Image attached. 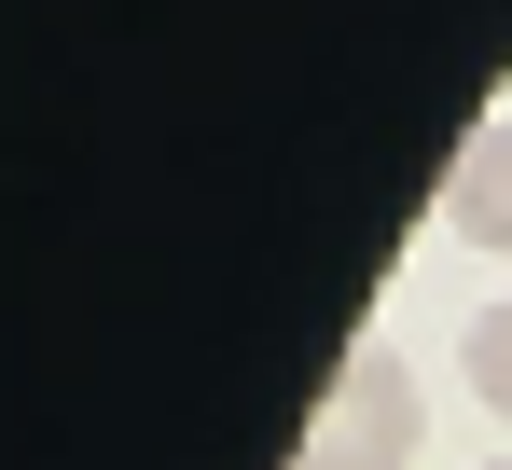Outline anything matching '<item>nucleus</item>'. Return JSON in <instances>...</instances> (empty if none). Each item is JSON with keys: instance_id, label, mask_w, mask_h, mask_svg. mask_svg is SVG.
<instances>
[{"instance_id": "nucleus-1", "label": "nucleus", "mask_w": 512, "mask_h": 470, "mask_svg": "<svg viewBox=\"0 0 512 470\" xmlns=\"http://www.w3.org/2000/svg\"><path fill=\"white\" fill-rule=\"evenodd\" d=\"M416 443H429L416 360H402L388 332H360V346L333 360V388H319V415H305L291 470H416Z\"/></svg>"}, {"instance_id": "nucleus-2", "label": "nucleus", "mask_w": 512, "mask_h": 470, "mask_svg": "<svg viewBox=\"0 0 512 470\" xmlns=\"http://www.w3.org/2000/svg\"><path fill=\"white\" fill-rule=\"evenodd\" d=\"M443 235H471V249H512V111L457 139V166H443Z\"/></svg>"}, {"instance_id": "nucleus-3", "label": "nucleus", "mask_w": 512, "mask_h": 470, "mask_svg": "<svg viewBox=\"0 0 512 470\" xmlns=\"http://www.w3.org/2000/svg\"><path fill=\"white\" fill-rule=\"evenodd\" d=\"M457 374H471V401L512 429V305H485L471 332H457Z\"/></svg>"}, {"instance_id": "nucleus-4", "label": "nucleus", "mask_w": 512, "mask_h": 470, "mask_svg": "<svg viewBox=\"0 0 512 470\" xmlns=\"http://www.w3.org/2000/svg\"><path fill=\"white\" fill-rule=\"evenodd\" d=\"M485 470H512V457H485Z\"/></svg>"}]
</instances>
